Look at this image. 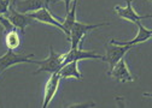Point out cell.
I'll use <instances>...</instances> for the list:
<instances>
[{"label": "cell", "instance_id": "6da1fadb", "mask_svg": "<svg viewBox=\"0 0 152 108\" xmlns=\"http://www.w3.org/2000/svg\"><path fill=\"white\" fill-rule=\"evenodd\" d=\"M109 23H100V24H86V23H81V22H77L76 21L74 23V25L71 27L70 29V36H69V41L71 43V48L75 49V48H81V42L85 37V35L91 31V30H94L99 27H103V25H107Z\"/></svg>", "mask_w": 152, "mask_h": 108}, {"label": "cell", "instance_id": "7a4b0ae2", "mask_svg": "<svg viewBox=\"0 0 152 108\" xmlns=\"http://www.w3.org/2000/svg\"><path fill=\"white\" fill-rule=\"evenodd\" d=\"M36 64H39L40 67L37 68L35 72H33V75L41 73V72H50V73H54L58 72L61 67L63 66L62 64V54H57L53 50V47H50V55L47 59L41 60V61H35Z\"/></svg>", "mask_w": 152, "mask_h": 108}, {"label": "cell", "instance_id": "3957f363", "mask_svg": "<svg viewBox=\"0 0 152 108\" xmlns=\"http://www.w3.org/2000/svg\"><path fill=\"white\" fill-rule=\"evenodd\" d=\"M130 46L127 45H116V43H107L106 45V55H105V60L109 63V72L115 66L124 55L130 49Z\"/></svg>", "mask_w": 152, "mask_h": 108}, {"label": "cell", "instance_id": "277c9868", "mask_svg": "<svg viewBox=\"0 0 152 108\" xmlns=\"http://www.w3.org/2000/svg\"><path fill=\"white\" fill-rule=\"evenodd\" d=\"M83 59H99V60H105L104 55L97 54L96 52H89V50H83L82 48H75V49H70L68 53L62 54V64L65 65L66 63L70 61H80Z\"/></svg>", "mask_w": 152, "mask_h": 108}, {"label": "cell", "instance_id": "5b68a950", "mask_svg": "<svg viewBox=\"0 0 152 108\" xmlns=\"http://www.w3.org/2000/svg\"><path fill=\"white\" fill-rule=\"evenodd\" d=\"M34 57V54H28V55H18V54L13 53L11 49H9L4 55L0 58V76L4 71L10 68L11 66H15L21 63H35L30 58Z\"/></svg>", "mask_w": 152, "mask_h": 108}, {"label": "cell", "instance_id": "8992f818", "mask_svg": "<svg viewBox=\"0 0 152 108\" xmlns=\"http://www.w3.org/2000/svg\"><path fill=\"white\" fill-rule=\"evenodd\" d=\"M6 18L9 19V22L12 24L13 28L18 29V30L22 32V35L24 34L26 28L28 25H30L33 23V21H34V19H31V18L29 17V14L18 12L15 7L9 9V11L6 13Z\"/></svg>", "mask_w": 152, "mask_h": 108}, {"label": "cell", "instance_id": "52a82bcc", "mask_svg": "<svg viewBox=\"0 0 152 108\" xmlns=\"http://www.w3.org/2000/svg\"><path fill=\"white\" fill-rule=\"evenodd\" d=\"M29 17L34 21H37V22H41V23H46V24H50V25H53L56 28L61 29L64 34H66L68 36V32L65 30V28L63 27V23H59L58 21L56 19L53 17V14L48 11L47 7H42L37 11H34V12H29Z\"/></svg>", "mask_w": 152, "mask_h": 108}, {"label": "cell", "instance_id": "ba28073f", "mask_svg": "<svg viewBox=\"0 0 152 108\" xmlns=\"http://www.w3.org/2000/svg\"><path fill=\"white\" fill-rule=\"evenodd\" d=\"M126 7H121V6H115V11L117 13L118 17L123 18V19H127L129 22L133 23H138L141 22V19H147V18H151V14H146V16H140L138 14V12L134 11V9L132 7V3L133 0H126Z\"/></svg>", "mask_w": 152, "mask_h": 108}, {"label": "cell", "instance_id": "9c48e42d", "mask_svg": "<svg viewBox=\"0 0 152 108\" xmlns=\"http://www.w3.org/2000/svg\"><path fill=\"white\" fill-rule=\"evenodd\" d=\"M50 0H18L16 1V10L21 13H29L42 7L48 9Z\"/></svg>", "mask_w": 152, "mask_h": 108}, {"label": "cell", "instance_id": "30bf717a", "mask_svg": "<svg viewBox=\"0 0 152 108\" xmlns=\"http://www.w3.org/2000/svg\"><path fill=\"white\" fill-rule=\"evenodd\" d=\"M61 76L58 72H54V73H51V77L50 79L47 81L46 83V86H45V93H44V103H42V108H46L51 100L54 97L57 90H58V86H59V82H61Z\"/></svg>", "mask_w": 152, "mask_h": 108}, {"label": "cell", "instance_id": "8fae6325", "mask_svg": "<svg viewBox=\"0 0 152 108\" xmlns=\"http://www.w3.org/2000/svg\"><path fill=\"white\" fill-rule=\"evenodd\" d=\"M109 75L111 77H113L117 82H122V83H126V82H133L134 78L130 75V72L127 67V64H126V59L124 57L113 66V68L109 72Z\"/></svg>", "mask_w": 152, "mask_h": 108}, {"label": "cell", "instance_id": "7c38bea8", "mask_svg": "<svg viewBox=\"0 0 152 108\" xmlns=\"http://www.w3.org/2000/svg\"><path fill=\"white\" fill-rule=\"evenodd\" d=\"M137 25H138V28H139V31H138V35H137L132 41H116L115 39H112L111 42H112V43H116V45H127V46H130V47H134L135 45L141 43V42H146L147 40H150V39L152 37V31H151V29L145 28V27L141 24V22H138Z\"/></svg>", "mask_w": 152, "mask_h": 108}, {"label": "cell", "instance_id": "4fadbf2b", "mask_svg": "<svg viewBox=\"0 0 152 108\" xmlns=\"http://www.w3.org/2000/svg\"><path fill=\"white\" fill-rule=\"evenodd\" d=\"M77 63L79 61H70V63H66L65 65H63L61 67V70L58 71V73L61 76L62 79L64 78H76V79H82V75L80 73V71H79V67H77Z\"/></svg>", "mask_w": 152, "mask_h": 108}, {"label": "cell", "instance_id": "5bb4252c", "mask_svg": "<svg viewBox=\"0 0 152 108\" xmlns=\"http://www.w3.org/2000/svg\"><path fill=\"white\" fill-rule=\"evenodd\" d=\"M72 6L71 10H69L66 12V17L63 22V27L65 28L66 32H68V40H69V36H70V29L74 25V23L76 22V7H77V0H72Z\"/></svg>", "mask_w": 152, "mask_h": 108}, {"label": "cell", "instance_id": "9a60e30c", "mask_svg": "<svg viewBox=\"0 0 152 108\" xmlns=\"http://www.w3.org/2000/svg\"><path fill=\"white\" fill-rule=\"evenodd\" d=\"M5 42H6V46H7V49H16L21 43V36L18 34L15 29L12 30H9L6 31V37H5Z\"/></svg>", "mask_w": 152, "mask_h": 108}, {"label": "cell", "instance_id": "2e32d148", "mask_svg": "<svg viewBox=\"0 0 152 108\" xmlns=\"http://www.w3.org/2000/svg\"><path fill=\"white\" fill-rule=\"evenodd\" d=\"M10 9V0H0V14H6Z\"/></svg>", "mask_w": 152, "mask_h": 108}, {"label": "cell", "instance_id": "e0dca14e", "mask_svg": "<svg viewBox=\"0 0 152 108\" xmlns=\"http://www.w3.org/2000/svg\"><path fill=\"white\" fill-rule=\"evenodd\" d=\"M57 1H64V4H65V10H66V12L70 10V3L72 1V0H50V4L51 3H57Z\"/></svg>", "mask_w": 152, "mask_h": 108}]
</instances>
